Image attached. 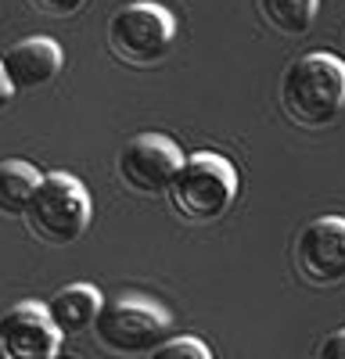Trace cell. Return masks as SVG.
<instances>
[{"label":"cell","mask_w":345,"mask_h":359,"mask_svg":"<svg viewBox=\"0 0 345 359\" xmlns=\"http://www.w3.org/2000/svg\"><path fill=\"white\" fill-rule=\"evenodd\" d=\"M288 118L306 130H324L345 111V62L327 50L295 57L280 83Z\"/></svg>","instance_id":"obj_1"},{"label":"cell","mask_w":345,"mask_h":359,"mask_svg":"<svg viewBox=\"0 0 345 359\" xmlns=\"http://www.w3.org/2000/svg\"><path fill=\"white\" fill-rule=\"evenodd\" d=\"M165 194L187 223H216L238 198V169L216 151L184 155Z\"/></svg>","instance_id":"obj_2"},{"label":"cell","mask_w":345,"mask_h":359,"mask_svg":"<svg viewBox=\"0 0 345 359\" xmlns=\"http://www.w3.org/2000/svg\"><path fill=\"white\" fill-rule=\"evenodd\" d=\"M25 223L43 245H76L90 226V194L72 172H47L25 205Z\"/></svg>","instance_id":"obj_3"},{"label":"cell","mask_w":345,"mask_h":359,"mask_svg":"<svg viewBox=\"0 0 345 359\" xmlns=\"http://www.w3.org/2000/svg\"><path fill=\"white\" fill-rule=\"evenodd\" d=\"M94 338L111 355H151L172 331L169 313L144 298H119V302H101L94 320Z\"/></svg>","instance_id":"obj_4"},{"label":"cell","mask_w":345,"mask_h":359,"mask_svg":"<svg viewBox=\"0 0 345 359\" xmlns=\"http://www.w3.org/2000/svg\"><path fill=\"white\" fill-rule=\"evenodd\" d=\"M177 40V18H172L162 4L151 0H137L111 15L108 22V47L111 54L126 65H158L172 50Z\"/></svg>","instance_id":"obj_5"},{"label":"cell","mask_w":345,"mask_h":359,"mask_svg":"<svg viewBox=\"0 0 345 359\" xmlns=\"http://www.w3.org/2000/svg\"><path fill=\"white\" fill-rule=\"evenodd\" d=\"M180 162H184V151L169 137H162V133H137V137H130L119 147L115 172H119L126 191L155 198V194L169 191Z\"/></svg>","instance_id":"obj_6"},{"label":"cell","mask_w":345,"mask_h":359,"mask_svg":"<svg viewBox=\"0 0 345 359\" xmlns=\"http://www.w3.org/2000/svg\"><path fill=\"white\" fill-rule=\"evenodd\" d=\"M295 269L306 284L331 287L345 280V219L320 216L295 237Z\"/></svg>","instance_id":"obj_7"},{"label":"cell","mask_w":345,"mask_h":359,"mask_svg":"<svg viewBox=\"0 0 345 359\" xmlns=\"http://www.w3.org/2000/svg\"><path fill=\"white\" fill-rule=\"evenodd\" d=\"M62 334L40 302H18L0 316V359H54Z\"/></svg>","instance_id":"obj_8"},{"label":"cell","mask_w":345,"mask_h":359,"mask_svg":"<svg viewBox=\"0 0 345 359\" xmlns=\"http://www.w3.org/2000/svg\"><path fill=\"white\" fill-rule=\"evenodd\" d=\"M0 69L15 94H22V90H40L58 79V72L65 69V54L50 36H25L0 57Z\"/></svg>","instance_id":"obj_9"},{"label":"cell","mask_w":345,"mask_h":359,"mask_svg":"<svg viewBox=\"0 0 345 359\" xmlns=\"http://www.w3.org/2000/svg\"><path fill=\"white\" fill-rule=\"evenodd\" d=\"M101 302L104 298H101V291L94 284H69L47 302V313H50V320L58 327V334L69 338V334L90 331L94 320H97Z\"/></svg>","instance_id":"obj_10"},{"label":"cell","mask_w":345,"mask_h":359,"mask_svg":"<svg viewBox=\"0 0 345 359\" xmlns=\"http://www.w3.org/2000/svg\"><path fill=\"white\" fill-rule=\"evenodd\" d=\"M40 176L43 172L29 162H18V158L0 162V216H22Z\"/></svg>","instance_id":"obj_11"},{"label":"cell","mask_w":345,"mask_h":359,"mask_svg":"<svg viewBox=\"0 0 345 359\" xmlns=\"http://www.w3.org/2000/svg\"><path fill=\"white\" fill-rule=\"evenodd\" d=\"M316 4L320 0H259V15L280 36H302L316 18Z\"/></svg>","instance_id":"obj_12"},{"label":"cell","mask_w":345,"mask_h":359,"mask_svg":"<svg viewBox=\"0 0 345 359\" xmlns=\"http://www.w3.org/2000/svg\"><path fill=\"white\" fill-rule=\"evenodd\" d=\"M155 359H209V345L198 338H165L162 345H155L151 352Z\"/></svg>","instance_id":"obj_13"},{"label":"cell","mask_w":345,"mask_h":359,"mask_svg":"<svg viewBox=\"0 0 345 359\" xmlns=\"http://www.w3.org/2000/svg\"><path fill=\"white\" fill-rule=\"evenodd\" d=\"M40 15H47V18H72V15H79L83 11V4L86 0H29Z\"/></svg>","instance_id":"obj_14"},{"label":"cell","mask_w":345,"mask_h":359,"mask_svg":"<svg viewBox=\"0 0 345 359\" xmlns=\"http://www.w3.org/2000/svg\"><path fill=\"white\" fill-rule=\"evenodd\" d=\"M316 355H320V359H345V327L334 331V334H327L320 341V348H316Z\"/></svg>","instance_id":"obj_15"},{"label":"cell","mask_w":345,"mask_h":359,"mask_svg":"<svg viewBox=\"0 0 345 359\" xmlns=\"http://www.w3.org/2000/svg\"><path fill=\"white\" fill-rule=\"evenodd\" d=\"M11 97H15V90H11V83H8L4 69H0V111H4V108L11 104Z\"/></svg>","instance_id":"obj_16"}]
</instances>
